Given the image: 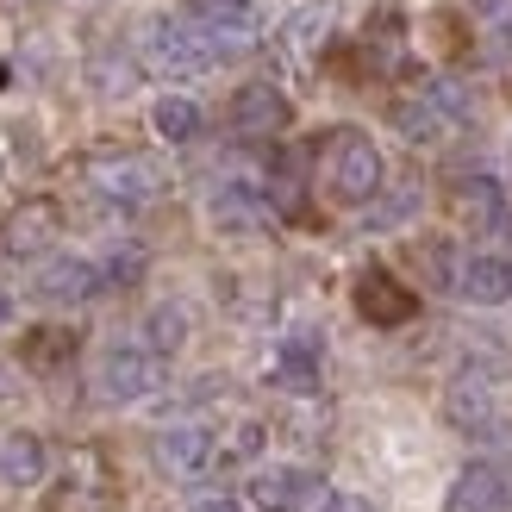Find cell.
<instances>
[{"mask_svg":"<svg viewBox=\"0 0 512 512\" xmlns=\"http://www.w3.org/2000/svg\"><path fill=\"white\" fill-rule=\"evenodd\" d=\"M419 269L431 288H444L469 306H512V256L456 250V244H419Z\"/></svg>","mask_w":512,"mask_h":512,"instance_id":"6da1fadb","label":"cell"},{"mask_svg":"<svg viewBox=\"0 0 512 512\" xmlns=\"http://www.w3.org/2000/svg\"><path fill=\"white\" fill-rule=\"evenodd\" d=\"M469 113H475V100H469V88L456 82V75H425V82L400 88L394 107H388L394 132L413 138V144H444V138H456L469 125Z\"/></svg>","mask_w":512,"mask_h":512,"instance_id":"7a4b0ae2","label":"cell"},{"mask_svg":"<svg viewBox=\"0 0 512 512\" xmlns=\"http://www.w3.org/2000/svg\"><path fill=\"white\" fill-rule=\"evenodd\" d=\"M388 182V163H381V150L369 132H356V125H338V132H325L319 144V188L338 200V207H369Z\"/></svg>","mask_w":512,"mask_h":512,"instance_id":"3957f363","label":"cell"},{"mask_svg":"<svg viewBox=\"0 0 512 512\" xmlns=\"http://www.w3.org/2000/svg\"><path fill=\"white\" fill-rule=\"evenodd\" d=\"M138 63L163 82H188V75H207L219 63V44L207 38L200 19H150L138 38Z\"/></svg>","mask_w":512,"mask_h":512,"instance_id":"277c9868","label":"cell"},{"mask_svg":"<svg viewBox=\"0 0 512 512\" xmlns=\"http://www.w3.org/2000/svg\"><path fill=\"white\" fill-rule=\"evenodd\" d=\"M82 188L94 194V200H107V207H150V200L163 194V169L150 163V157H138V150H94V157H82Z\"/></svg>","mask_w":512,"mask_h":512,"instance_id":"5b68a950","label":"cell"},{"mask_svg":"<svg viewBox=\"0 0 512 512\" xmlns=\"http://www.w3.org/2000/svg\"><path fill=\"white\" fill-rule=\"evenodd\" d=\"M444 413H450L456 431H469V438H494V431L506 425V375L469 363L444 388Z\"/></svg>","mask_w":512,"mask_h":512,"instance_id":"8992f818","label":"cell"},{"mask_svg":"<svg viewBox=\"0 0 512 512\" xmlns=\"http://www.w3.org/2000/svg\"><path fill=\"white\" fill-rule=\"evenodd\" d=\"M94 388L119 400V406H132V400H150L163 388V350L157 344H144V338H119L100 350V369H94Z\"/></svg>","mask_w":512,"mask_h":512,"instance_id":"52a82bcc","label":"cell"},{"mask_svg":"<svg viewBox=\"0 0 512 512\" xmlns=\"http://www.w3.org/2000/svg\"><path fill=\"white\" fill-rule=\"evenodd\" d=\"M244 500L256 512H306V506L325 500V475L306 469V463H269L244 481Z\"/></svg>","mask_w":512,"mask_h":512,"instance_id":"ba28073f","label":"cell"},{"mask_svg":"<svg viewBox=\"0 0 512 512\" xmlns=\"http://www.w3.org/2000/svg\"><path fill=\"white\" fill-rule=\"evenodd\" d=\"M63 238V207L57 200H19V207L0 219V256L13 263H32V256H50V244Z\"/></svg>","mask_w":512,"mask_h":512,"instance_id":"9c48e42d","label":"cell"},{"mask_svg":"<svg viewBox=\"0 0 512 512\" xmlns=\"http://www.w3.org/2000/svg\"><path fill=\"white\" fill-rule=\"evenodd\" d=\"M207 219L219 225L225 238H250V232H263V225L275 219V207H269V182H250V175H225V182L213 188V200H207Z\"/></svg>","mask_w":512,"mask_h":512,"instance_id":"30bf717a","label":"cell"},{"mask_svg":"<svg viewBox=\"0 0 512 512\" xmlns=\"http://www.w3.org/2000/svg\"><path fill=\"white\" fill-rule=\"evenodd\" d=\"M225 125H232L238 138H250V144L281 138V132L294 125V100L281 94L275 82H244V88L232 94V107H225Z\"/></svg>","mask_w":512,"mask_h":512,"instance_id":"8fae6325","label":"cell"},{"mask_svg":"<svg viewBox=\"0 0 512 512\" xmlns=\"http://www.w3.org/2000/svg\"><path fill=\"white\" fill-rule=\"evenodd\" d=\"M157 469L175 481H194V475H213L219 469V431L182 419V425H163L157 431Z\"/></svg>","mask_w":512,"mask_h":512,"instance_id":"7c38bea8","label":"cell"},{"mask_svg":"<svg viewBox=\"0 0 512 512\" xmlns=\"http://www.w3.org/2000/svg\"><path fill=\"white\" fill-rule=\"evenodd\" d=\"M350 300H356V313H363L369 325H381V331H394V325H413V319H419V294H413V288H400V281H394L388 269H375V263L356 275Z\"/></svg>","mask_w":512,"mask_h":512,"instance_id":"4fadbf2b","label":"cell"},{"mask_svg":"<svg viewBox=\"0 0 512 512\" xmlns=\"http://www.w3.org/2000/svg\"><path fill=\"white\" fill-rule=\"evenodd\" d=\"M450 219L463 225V232H506V188L494 175H456L450 182Z\"/></svg>","mask_w":512,"mask_h":512,"instance_id":"5bb4252c","label":"cell"},{"mask_svg":"<svg viewBox=\"0 0 512 512\" xmlns=\"http://www.w3.org/2000/svg\"><path fill=\"white\" fill-rule=\"evenodd\" d=\"M200 25H207V38L219 44V57H232V50H250L263 38V0H200Z\"/></svg>","mask_w":512,"mask_h":512,"instance_id":"9a60e30c","label":"cell"},{"mask_svg":"<svg viewBox=\"0 0 512 512\" xmlns=\"http://www.w3.org/2000/svg\"><path fill=\"white\" fill-rule=\"evenodd\" d=\"M100 288H113V281H107V263H94V256H57V263H44V275H38V294L57 300V306L94 300Z\"/></svg>","mask_w":512,"mask_h":512,"instance_id":"2e32d148","label":"cell"},{"mask_svg":"<svg viewBox=\"0 0 512 512\" xmlns=\"http://www.w3.org/2000/svg\"><path fill=\"white\" fill-rule=\"evenodd\" d=\"M319 338L313 331H288V338L275 344V356H269V381L275 388H288V394H313L319 388Z\"/></svg>","mask_w":512,"mask_h":512,"instance_id":"e0dca14e","label":"cell"},{"mask_svg":"<svg viewBox=\"0 0 512 512\" xmlns=\"http://www.w3.org/2000/svg\"><path fill=\"white\" fill-rule=\"evenodd\" d=\"M444 512H512V481L494 463H469L463 475L450 481Z\"/></svg>","mask_w":512,"mask_h":512,"instance_id":"ac0fdd59","label":"cell"},{"mask_svg":"<svg viewBox=\"0 0 512 512\" xmlns=\"http://www.w3.org/2000/svg\"><path fill=\"white\" fill-rule=\"evenodd\" d=\"M50 469V450L38 431H13V438H0V481L7 488H38Z\"/></svg>","mask_w":512,"mask_h":512,"instance_id":"d6986e66","label":"cell"},{"mask_svg":"<svg viewBox=\"0 0 512 512\" xmlns=\"http://www.w3.org/2000/svg\"><path fill=\"white\" fill-rule=\"evenodd\" d=\"M75 350H82V331H69V325H38V331H25V369H38V375H57L75 363Z\"/></svg>","mask_w":512,"mask_h":512,"instance_id":"ffe728a7","label":"cell"},{"mask_svg":"<svg viewBox=\"0 0 512 512\" xmlns=\"http://www.w3.org/2000/svg\"><path fill=\"white\" fill-rule=\"evenodd\" d=\"M150 132L163 144H194L207 132V113H200V100H188V94H163L157 107H150Z\"/></svg>","mask_w":512,"mask_h":512,"instance_id":"44dd1931","label":"cell"},{"mask_svg":"<svg viewBox=\"0 0 512 512\" xmlns=\"http://www.w3.org/2000/svg\"><path fill=\"white\" fill-rule=\"evenodd\" d=\"M363 63H369V75H394L406 63V25L394 13H381L363 32Z\"/></svg>","mask_w":512,"mask_h":512,"instance_id":"7402d4cb","label":"cell"},{"mask_svg":"<svg viewBox=\"0 0 512 512\" xmlns=\"http://www.w3.org/2000/svg\"><path fill=\"white\" fill-rule=\"evenodd\" d=\"M182 338H188V313H182V306H157V313H150V325H144V344H157V350L169 356Z\"/></svg>","mask_w":512,"mask_h":512,"instance_id":"603a6c76","label":"cell"},{"mask_svg":"<svg viewBox=\"0 0 512 512\" xmlns=\"http://www.w3.org/2000/svg\"><path fill=\"white\" fill-rule=\"evenodd\" d=\"M263 444H269V431H263V419H244V425L232 431V438L219 444V469H232V463H250V456L263 450Z\"/></svg>","mask_w":512,"mask_h":512,"instance_id":"cb8c5ba5","label":"cell"},{"mask_svg":"<svg viewBox=\"0 0 512 512\" xmlns=\"http://www.w3.org/2000/svg\"><path fill=\"white\" fill-rule=\"evenodd\" d=\"M413 207H419V188H400V194L388 200V207H375V213H369V225H375V232H381V225H400Z\"/></svg>","mask_w":512,"mask_h":512,"instance_id":"d4e9b609","label":"cell"},{"mask_svg":"<svg viewBox=\"0 0 512 512\" xmlns=\"http://www.w3.org/2000/svg\"><path fill=\"white\" fill-rule=\"evenodd\" d=\"M319 512H369V500H356V494H338V488H331V494L319 500Z\"/></svg>","mask_w":512,"mask_h":512,"instance_id":"484cf974","label":"cell"},{"mask_svg":"<svg viewBox=\"0 0 512 512\" xmlns=\"http://www.w3.org/2000/svg\"><path fill=\"white\" fill-rule=\"evenodd\" d=\"M194 512H244V506H238V500H200Z\"/></svg>","mask_w":512,"mask_h":512,"instance_id":"4316f807","label":"cell"},{"mask_svg":"<svg viewBox=\"0 0 512 512\" xmlns=\"http://www.w3.org/2000/svg\"><path fill=\"white\" fill-rule=\"evenodd\" d=\"M7 325H13V294L0 288V331H7Z\"/></svg>","mask_w":512,"mask_h":512,"instance_id":"83f0119b","label":"cell"},{"mask_svg":"<svg viewBox=\"0 0 512 512\" xmlns=\"http://www.w3.org/2000/svg\"><path fill=\"white\" fill-rule=\"evenodd\" d=\"M7 82H13V69H7V63H0V88H7Z\"/></svg>","mask_w":512,"mask_h":512,"instance_id":"f1b7e54d","label":"cell"}]
</instances>
